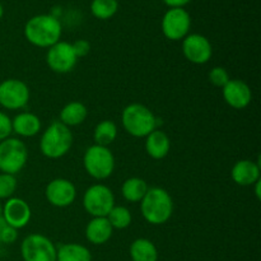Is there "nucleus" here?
Segmentation results:
<instances>
[{
	"instance_id": "obj_1",
	"label": "nucleus",
	"mask_w": 261,
	"mask_h": 261,
	"mask_svg": "<svg viewBox=\"0 0 261 261\" xmlns=\"http://www.w3.org/2000/svg\"><path fill=\"white\" fill-rule=\"evenodd\" d=\"M63 33V25L58 17L53 14H38L30 18L24 25V37L31 45L48 48L59 42Z\"/></svg>"
},
{
	"instance_id": "obj_2",
	"label": "nucleus",
	"mask_w": 261,
	"mask_h": 261,
	"mask_svg": "<svg viewBox=\"0 0 261 261\" xmlns=\"http://www.w3.org/2000/svg\"><path fill=\"white\" fill-rule=\"evenodd\" d=\"M140 213L152 226H161L170 221L173 214V200L163 188H149L140 201Z\"/></svg>"
},
{
	"instance_id": "obj_3",
	"label": "nucleus",
	"mask_w": 261,
	"mask_h": 261,
	"mask_svg": "<svg viewBox=\"0 0 261 261\" xmlns=\"http://www.w3.org/2000/svg\"><path fill=\"white\" fill-rule=\"evenodd\" d=\"M73 145V133L70 127L60 121H53L40 139V150L48 160H59L68 154Z\"/></svg>"
},
{
	"instance_id": "obj_4",
	"label": "nucleus",
	"mask_w": 261,
	"mask_h": 261,
	"mask_svg": "<svg viewBox=\"0 0 261 261\" xmlns=\"http://www.w3.org/2000/svg\"><path fill=\"white\" fill-rule=\"evenodd\" d=\"M121 124L132 137L145 138L157 129L158 119L145 105L130 103L122 110Z\"/></svg>"
},
{
	"instance_id": "obj_5",
	"label": "nucleus",
	"mask_w": 261,
	"mask_h": 261,
	"mask_svg": "<svg viewBox=\"0 0 261 261\" xmlns=\"http://www.w3.org/2000/svg\"><path fill=\"white\" fill-rule=\"evenodd\" d=\"M83 166L92 178L106 180L115 171V155L109 147L93 144L84 152Z\"/></svg>"
},
{
	"instance_id": "obj_6",
	"label": "nucleus",
	"mask_w": 261,
	"mask_h": 261,
	"mask_svg": "<svg viewBox=\"0 0 261 261\" xmlns=\"http://www.w3.org/2000/svg\"><path fill=\"white\" fill-rule=\"evenodd\" d=\"M28 160V148L18 138H7L0 142V172L17 175L24 168Z\"/></svg>"
},
{
	"instance_id": "obj_7",
	"label": "nucleus",
	"mask_w": 261,
	"mask_h": 261,
	"mask_svg": "<svg viewBox=\"0 0 261 261\" xmlns=\"http://www.w3.org/2000/svg\"><path fill=\"white\" fill-rule=\"evenodd\" d=\"M115 206V195L109 186L94 184L89 186L83 195V208L92 218L107 217Z\"/></svg>"
},
{
	"instance_id": "obj_8",
	"label": "nucleus",
	"mask_w": 261,
	"mask_h": 261,
	"mask_svg": "<svg viewBox=\"0 0 261 261\" xmlns=\"http://www.w3.org/2000/svg\"><path fill=\"white\" fill-rule=\"evenodd\" d=\"M56 250L53 241L42 233H31L20 244L23 261H56Z\"/></svg>"
},
{
	"instance_id": "obj_9",
	"label": "nucleus",
	"mask_w": 261,
	"mask_h": 261,
	"mask_svg": "<svg viewBox=\"0 0 261 261\" xmlns=\"http://www.w3.org/2000/svg\"><path fill=\"white\" fill-rule=\"evenodd\" d=\"M30 101V88L17 78L0 82V106L9 111H15L27 106Z\"/></svg>"
},
{
	"instance_id": "obj_10",
	"label": "nucleus",
	"mask_w": 261,
	"mask_h": 261,
	"mask_svg": "<svg viewBox=\"0 0 261 261\" xmlns=\"http://www.w3.org/2000/svg\"><path fill=\"white\" fill-rule=\"evenodd\" d=\"M161 27L170 41L184 40L190 32L191 17L185 8H170L163 15Z\"/></svg>"
},
{
	"instance_id": "obj_11",
	"label": "nucleus",
	"mask_w": 261,
	"mask_h": 261,
	"mask_svg": "<svg viewBox=\"0 0 261 261\" xmlns=\"http://www.w3.org/2000/svg\"><path fill=\"white\" fill-rule=\"evenodd\" d=\"M46 63L53 71L58 74H66L75 68L78 63L73 45L66 41H59L47 48Z\"/></svg>"
},
{
	"instance_id": "obj_12",
	"label": "nucleus",
	"mask_w": 261,
	"mask_h": 261,
	"mask_svg": "<svg viewBox=\"0 0 261 261\" xmlns=\"http://www.w3.org/2000/svg\"><path fill=\"white\" fill-rule=\"evenodd\" d=\"M182 54L188 61L195 65H204L213 56V46L205 36L189 33L182 40Z\"/></svg>"
},
{
	"instance_id": "obj_13",
	"label": "nucleus",
	"mask_w": 261,
	"mask_h": 261,
	"mask_svg": "<svg viewBox=\"0 0 261 261\" xmlns=\"http://www.w3.org/2000/svg\"><path fill=\"white\" fill-rule=\"evenodd\" d=\"M45 195L53 206L66 208L75 201L76 189L75 185L68 178H54L46 186Z\"/></svg>"
},
{
	"instance_id": "obj_14",
	"label": "nucleus",
	"mask_w": 261,
	"mask_h": 261,
	"mask_svg": "<svg viewBox=\"0 0 261 261\" xmlns=\"http://www.w3.org/2000/svg\"><path fill=\"white\" fill-rule=\"evenodd\" d=\"M2 217L9 226L19 231L30 223L32 218V211L30 204L22 198L12 196L3 204Z\"/></svg>"
},
{
	"instance_id": "obj_15",
	"label": "nucleus",
	"mask_w": 261,
	"mask_h": 261,
	"mask_svg": "<svg viewBox=\"0 0 261 261\" xmlns=\"http://www.w3.org/2000/svg\"><path fill=\"white\" fill-rule=\"evenodd\" d=\"M222 96L226 103L234 110H244L251 103L252 92L249 84L241 79H229L222 88Z\"/></svg>"
},
{
	"instance_id": "obj_16",
	"label": "nucleus",
	"mask_w": 261,
	"mask_h": 261,
	"mask_svg": "<svg viewBox=\"0 0 261 261\" xmlns=\"http://www.w3.org/2000/svg\"><path fill=\"white\" fill-rule=\"evenodd\" d=\"M261 168L259 162L251 160H240L231 170V177L240 186H252L260 180Z\"/></svg>"
},
{
	"instance_id": "obj_17",
	"label": "nucleus",
	"mask_w": 261,
	"mask_h": 261,
	"mask_svg": "<svg viewBox=\"0 0 261 261\" xmlns=\"http://www.w3.org/2000/svg\"><path fill=\"white\" fill-rule=\"evenodd\" d=\"M114 234V228L106 217H94L86 227V237L91 244L105 245Z\"/></svg>"
},
{
	"instance_id": "obj_18",
	"label": "nucleus",
	"mask_w": 261,
	"mask_h": 261,
	"mask_svg": "<svg viewBox=\"0 0 261 261\" xmlns=\"http://www.w3.org/2000/svg\"><path fill=\"white\" fill-rule=\"evenodd\" d=\"M42 122L32 112H20L12 120L13 133L23 138H32L41 132Z\"/></svg>"
},
{
	"instance_id": "obj_19",
	"label": "nucleus",
	"mask_w": 261,
	"mask_h": 261,
	"mask_svg": "<svg viewBox=\"0 0 261 261\" xmlns=\"http://www.w3.org/2000/svg\"><path fill=\"white\" fill-rule=\"evenodd\" d=\"M171 149L170 137L162 130L155 129L145 137V152L153 160H163Z\"/></svg>"
},
{
	"instance_id": "obj_20",
	"label": "nucleus",
	"mask_w": 261,
	"mask_h": 261,
	"mask_svg": "<svg viewBox=\"0 0 261 261\" xmlns=\"http://www.w3.org/2000/svg\"><path fill=\"white\" fill-rule=\"evenodd\" d=\"M88 117V109L79 101H71L66 103L60 111V120L68 127L82 125Z\"/></svg>"
},
{
	"instance_id": "obj_21",
	"label": "nucleus",
	"mask_w": 261,
	"mask_h": 261,
	"mask_svg": "<svg viewBox=\"0 0 261 261\" xmlns=\"http://www.w3.org/2000/svg\"><path fill=\"white\" fill-rule=\"evenodd\" d=\"M132 261H158L157 246L150 240L140 237L134 240L129 247Z\"/></svg>"
},
{
	"instance_id": "obj_22",
	"label": "nucleus",
	"mask_w": 261,
	"mask_h": 261,
	"mask_svg": "<svg viewBox=\"0 0 261 261\" xmlns=\"http://www.w3.org/2000/svg\"><path fill=\"white\" fill-rule=\"evenodd\" d=\"M56 261H92V254L84 245L69 242L58 247Z\"/></svg>"
},
{
	"instance_id": "obj_23",
	"label": "nucleus",
	"mask_w": 261,
	"mask_h": 261,
	"mask_svg": "<svg viewBox=\"0 0 261 261\" xmlns=\"http://www.w3.org/2000/svg\"><path fill=\"white\" fill-rule=\"evenodd\" d=\"M148 189L149 186L145 180L140 177H130L122 184L121 194L125 200L129 203H140L147 194Z\"/></svg>"
},
{
	"instance_id": "obj_24",
	"label": "nucleus",
	"mask_w": 261,
	"mask_h": 261,
	"mask_svg": "<svg viewBox=\"0 0 261 261\" xmlns=\"http://www.w3.org/2000/svg\"><path fill=\"white\" fill-rule=\"evenodd\" d=\"M117 125L112 120H102L96 125L93 132L94 144L109 147L117 138Z\"/></svg>"
},
{
	"instance_id": "obj_25",
	"label": "nucleus",
	"mask_w": 261,
	"mask_h": 261,
	"mask_svg": "<svg viewBox=\"0 0 261 261\" xmlns=\"http://www.w3.org/2000/svg\"><path fill=\"white\" fill-rule=\"evenodd\" d=\"M119 10L117 0H92L91 13L94 18L101 20L110 19Z\"/></svg>"
},
{
	"instance_id": "obj_26",
	"label": "nucleus",
	"mask_w": 261,
	"mask_h": 261,
	"mask_svg": "<svg viewBox=\"0 0 261 261\" xmlns=\"http://www.w3.org/2000/svg\"><path fill=\"white\" fill-rule=\"evenodd\" d=\"M114 229H125L132 224V212L124 205H115L106 217Z\"/></svg>"
},
{
	"instance_id": "obj_27",
	"label": "nucleus",
	"mask_w": 261,
	"mask_h": 261,
	"mask_svg": "<svg viewBox=\"0 0 261 261\" xmlns=\"http://www.w3.org/2000/svg\"><path fill=\"white\" fill-rule=\"evenodd\" d=\"M18 182L14 175L0 172V200H8L17 191Z\"/></svg>"
},
{
	"instance_id": "obj_28",
	"label": "nucleus",
	"mask_w": 261,
	"mask_h": 261,
	"mask_svg": "<svg viewBox=\"0 0 261 261\" xmlns=\"http://www.w3.org/2000/svg\"><path fill=\"white\" fill-rule=\"evenodd\" d=\"M209 82L213 84L214 87H218V88H223L227 83L229 82V74L227 71L226 68L223 66H214L209 71Z\"/></svg>"
},
{
	"instance_id": "obj_29",
	"label": "nucleus",
	"mask_w": 261,
	"mask_h": 261,
	"mask_svg": "<svg viewBox=\"0 0 261 261\" xmlns=\"http://www.w3.org/2000/svg\"><path fill=\"white\" fill-rule=\"evenodd\" d=\"M18 239V229L13 228L12 226L7 223L0 217V244L2 245H12L17 241Z\"/></svg>"
},
{
	"instance_id": "obj_30",
	"label": "nucleus",
	"mask_w": 261,
	"mask_h": 261,
	"mask_svg": "<svg viewBox=\"0 0 261 261\" xmlns=\"http://www.w3.org/2000/svg\"><path fill=\"white\" fill-rule=\"evenodd\" d=\"M12 119L5 112L0 111V142L12 135Z\"/></svg>"
},
{
	"instance_id": "obj_31",
	"label": "nucleus",
	"mask_w": 261,
	"mask_h": 261,
	"mask_svg": "<svg viewBox=\"0 0 261 261\" xmlns=\"http://www.w3.org/2000/svg\"><path fill=\"white\" fill-rule=\"evenodd\" d=\"M71 45H73V50L78 59L84 58V56L88 55L89 51H91V43H89L87 40H83V38L76 40L75 42H73Z\"/></svg>"
},
{
	"instance_id": "obj_32",
	"label": "nucleus",
	"mask_w": 261,
	"mask_h": 261,
	"mask_svg": "<svg viewBox=\"0 0 261 261\" xmlns=\"http://www.w3.org/2000/svg\"><path fill=\"white\" fill-rule=\"evenodd\" d=\"M191 0H163L168 8H185Z\"/></svg>"
},
{
	"instance_id": "obj_33",
	"label": "nucleus",
	"mask_w": 261,
	"mask_h": 261,
	"mask_svg": "<svg viewBox=\"0 0 261 261\" xmlns=\"http://www.w3.org/2000/svg\"><path fill=\"white\" fill-rule=\"evenodd\" d=\"M260 184H261V181L259 180L256 184H254V185H252V186H255V194H256L257 199L261 198V195H260Z\"/></svg>"
},
{
	"instance_id": "obj_34",
	"label": "nucleus",
	"mask_w": 261,
	"mask_h": 261,
	"mask_svg": "<svg viewBox=\"0 0 261 261\" xmlns=\"http://www.w3.org/2000/svg\"><path fill=\"white\" fill-rule=\"evenodd\" d=\"M3 15H4V7H3L2 3H0V19L3 18Z\"/></svg>"
},
{
	"instance_id": "obj_35",
	"label": "nucleus",
	"mask_w": 261,
	"mask_h": 261,
	"mask_svg": "<svg viewBox=\"0 0 261 261\" xmlns=\"http://www.w3.org/2000/svg\"><path fill=\"white\" fill-rule=\"evenodd\" d=\"M2 214H3V204L0 203V217H2Z\"/></svg>"
},
{
	"instance_id": "obj_36",
	"label": "nucleus",
	"mask_w": 261,
	"mask_h": 261,
	"mask_svg": "<svg viewBox=\"0 0 261 261\" xmlns=\"http://www.w3.org/2000/svg\"><path fill=\"white\" fill-rule=\"evenodd\" d=\"M0 51H2V46H0Z\"/></svg>"
}]
</instances>
